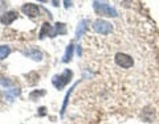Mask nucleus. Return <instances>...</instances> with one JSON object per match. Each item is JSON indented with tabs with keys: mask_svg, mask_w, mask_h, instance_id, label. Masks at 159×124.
<instances>
[{
	"mask_svg": "<svg viewBox=\"0 0 159 124\" xmlns=\"http://www.w3.org/2000/svg\"><path fill=\"white\" fill-rule=\"evenodd\" d=\"M72 77H73V73L70 70H65L62 74H60V75H54L52 79V83L57 90H62L72 81Z\"/></svg>",
	"mask_w": 159,
	"mask_h": 124,
	"instance_id": "f257e3e1",
	"label": "nucleus"
},
{
	"mask_svg": "<svg viewBox=\"0 0 159 124\" xmlns=\"http://www.w3.org/2000/svg\"><path fill=\"white\" fill-rule=\"evenodd\" d=\"M93 7L96 9V12L101 16H107V17H117L118 13L111 6H109L106 3H99V2H94Z\"/></svg>",
	"mask_w": 159,
	"mask_h": 124,
	"instance_id": "f03ea898",
	"label": "nucleus"
},
{
	"mask_svg": "<svg viewBox=\"0 0 159 124\" xmlns=\"http://www.w3.org/2000/svg\"><path fill=\"white\" fill-rule=\"evenodd\" d=\"M93 29L99 34H109L113 31V24L106 21V20H96L93 24Z\"/></svg>",
	"mask_w": 159,
	"mask_h": 124,
	"instance_id": "7ed1b4c3",
	"label": "nucleus"
},
{
	"mask_svg": "<svg viewBox=\"0 0 159 124\" xmlns=\"http://www.w3.org/2000/svg\"><path fill=\"white\" fill-rule=\"evenodd\" d=\"M114 61H116V63L119 67H123V69H130L134 65L133 58L125 53H117L116 57H114Z\"/></svg>",
	"mask_w": 159,
	"mask_h": 124,
	"instance_id": "20e7f679",
	"label": "nucleus"
},
{
	"mask_svg": "<svg viewBox=\"0 0 159 124\" xmlns=\"http://www.w3.org/2000/svg\"><path fill=\"white\" fill-rule=\"evenodd\" d=\"M21 11L25 13V15H28L29 17H37L39 13H40L39 6H36V4H33V3H27V4H24L23 8H21Z\"/></svg>",
	"mask_w": 159,
	"mask_h": 124,
	"instance_id": "39448f33",
	"label": "nucleus"
},
{
	"mask_svg": "<svg viewBox=\"0 0 159 124\" xmlns=\"http://www.w3.org/2000/svg\"><path fill=\"white\" fill-rule=\"evenodd\" d=\"M47 36H49V37H56V33H54V28L51 27V24L44 23L43 27H41V31H40V33H39V38L43 40V38H45Z\"/></svg>",
	"mask_w": 159,
	"mask_h": 124,
	"instance_id": "423d86ee",
	"label": "nucleus"
},
{
	"mask_svg": "<svg viewBox=\"0 0 159 124\" xmlns=\"http://www.w3.org/2000/svg\"><path fill=\"white\" fill-rule=\"evenodd\" d=\"M16 19H17V12L16 11H8V12L3 13L2 16H0V23L4 24V25H9V24H12Z\"/></svg>",
	"mask_w": 159,
	"mask_h": 124,
	"instance_id": "0eeeda50",
	"label": "nucleus"
},
{
	"mask_svg": "<svg viewBox=\"0 0 159 124\" xmlns=\"http://www.w3.org/2000/svg\"><path fill=\"white\" fill-rule=\"evenodd\" d=\"M88 25H89V21H88V20H81V21L78 23V27H77V29H76V37H77V38H80L84 33L86 32Z\"/></svg>",
	"mask_w": 159,
	"mask_h": 124,
	"instance_id": "6e6552de",
	"label": "nucleus"
},
{
	"mask_svg": "<svg viewBox=\"0 0 159 124\" xmlns=\"http://www.w3.org/2000/svg\"><path fill=\"white\" fill-rule=\"evenodd\" d=\"M73 44H69L68 48H66V50H65V54H64V57H62V62H68V61H70V58L73 56Z\"/></svg>",
	"mask_w": 159,
	"mask_h": 124,
	"instance_id": "1a4fd4ad",
	"label": "nucleus"
},
{
	"mask_svg": "<svg viewBox=\"0 0 159 124\" xmlns=\"http://www.w3.org/2000/svg\"><path fill=\"white\" fill-rule=\"evenodd\" d=\"M25 54H27L28 57H31L32 59H34V61H41V58H43V54L40 53L39 50H36V49H32V50H28Z\"/></svg>",
	"mask_w": 159,
	"mask_h": 124,
	"instance_id": "9d476101",
	"label": "nucleus"
},
{
	"mask_svg": "<svg viewBox=\"0 0 159 124\" xmlns=\"http://www.w3.org/2000/svg\"><path fill=\"white\" fill-rule=\"evenodd\" d=\"M20 95V90H17V88H12V90H8L6 91V99L9 102H12L15 98Z\"/></svg>",
	"mask_w": 159,
	"mask_h": 124,
	"instance_id": "9b49d317",
	"label": "nucleus"
},
{
	"mask_svg": "<svg viewBox=\"0 0 159 124\" xmlns=\"http://www.w3.org/2000/svg\"><path fill=\"white\" fill-rule=\"evenodd\" d=\"M25 78L28 79V85H34V83L39 82V74L36 71H32L25 75Z\"/></svg>",
	"mask_w": 159,
	"mask_h": 124,
	"instance_id": "f8f14e48",
	"label": "nucleus"
},
{
	"mask_svg": "<svg viewBox=\"0 0 159 124\" xmlns=\"http://www.w3.org/2000/svg\"><path fill=\"white\" fill-rule=\"evenodd\" d=\"M45 94H47L45 90H34V91H32L31 94H29V99H31V100H36V99L44 96Z\"/></svg>",
	"mask_w": 159,
	"mask_h": 124,
	"instance_id": "ddd939ff",
	"label": "nucleus"
},
{
	"mask_svg": "<svg viewBox=\"0 0 159 124\" xmlns=\"http://www.w3.org/2000/svg\"><path fill=\"white\" fill-rule=\"evenodd\" d=\"M53 28H54V33L56 34H65L66 33L65 24H62V23H56V25Z\"/></svg>",
	"mask_w": 159,
	"mask_h": 124,
	"instance_id": "4468645a",
	"label": "nucleus"
},
{
	"mask_svg": "<svg viewBox=\"0 0 159 124\" xmlns=\"http://www.w3.org/2000/svg\"><path fill=\"white\" fill-rule=\"evenodd\" d=\"M76 87V85H74L72 88H69V91L66 92V95H65V98H64V105H62V108H61V116L64 115V112H65V108H66V106H68V102H69V96H70V94H72V90Z\"/></svg>",
	"mask_w": 159,
	"mask_h": 124,
	"instance_id": "2eb2a0df",
	"label": "nucleus"
},
{
	"mask_svg": "<svg viewBox=\"0 0 159 124\" xmlns=\"http://www.w3.org/2000/svg\"><path fill=\"white\" fill-rule=\"evenodd\" d=\"M9 53H11V49H9L7 45H2V46H0V59H4Z\"/></svg>",
	"mask_w": 159,
	"mask_h": 124,
	"instance_id": "dca6fc26",
	"label": "nucleus"
},
{
	"mask_svg": "<svg viewBox=\"0 0 159 124\" xmlns=\"http://www.w3.org/2000/svg\"><path fill=\"white\" fill-rule=\"evenodd\" d=\"M45 111H47L45 107H40V108H39V115H40V116H44V115H45Z\"/></svg>",
	"mask_w": 159,
	"mask_h": 124,
	"instance_id": "f3484780",
	"label": "nucleus"
},
{
	"mask_svg": "<svg viewBox=\"0 0 159 124\" xmlns=\"http://www.w3.org/2000/svg\"><path fill=\"white\" fill-rule=\"evenodd\" d=\"M0 85H3V86H9L11 83H9L8 81H6L4 78H0Z\"/></svg>",
	"mask_w": 159,
	"mask_h": 124,
	"instance_id": "a211bd4d",
	"label": "nucleus"
},
{
	"mask_svg": "<svg viewBox=\"0 0 159 124\" xmlns=\"http://www.w3.org/2000/svg\"><path fill=\"white\" fill-rule=\"evenodd\" d=\"M64 4H65V7H66V8H69V7L72 6V3H70V2H64Z\"/></svg>",
	"mask_w": 159,
	"mask_h": 124,
	"instance_id": "6ab92c4d",
	"label": "nucleus"
}]
</instances>
